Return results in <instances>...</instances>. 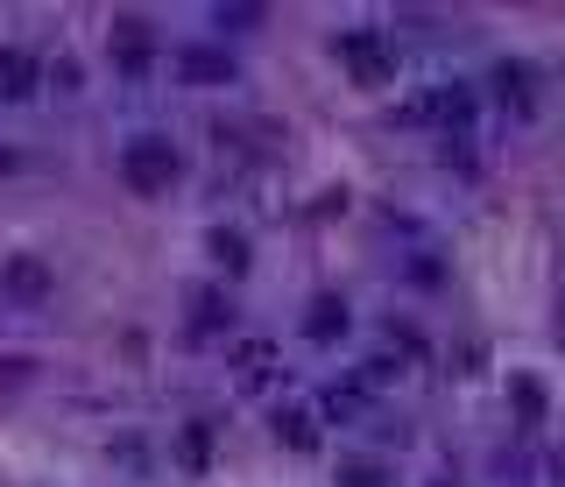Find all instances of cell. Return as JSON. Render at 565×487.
Here are the masks:
<instances>
[{
	"mask_svg": "<svg viewBox=\"0 0 565 487\" xmlns=\"http://www.w3.org/2000/svg\"><path fill=\"white\" fill-rule=\"evenodd\" d=\"M177 176H184V156H177L170 135H128L121 142V184L135 198H163V191H177Z\"/></svg>",
	"mask_w": 565,
	"mask_h": 487,
	"instance_id": "6da1fadb",
	"label": "cell"
},
{
	"mask_svg": "<svg viewBox=\"0 0 565 487\" xmlns=\"http://www.w3.org/2000/svg\"><path fill=\"white\" fill-rule=\"evenodd\" d=\"M333 57H339V71H347L353 85H389L396 78V42L382 36V28H339L333 36Z\"/></svg>",
	"mask_w": 565,
	"mask_h": 487,
	"instance_id": "7a4b0ae2",
	"label": "cell"
},
{
	"mask_svg": "<svg viewBox=\"0 0 565 487\" xmlns=\"http://www.w3.org/2000/svg\"><path fill=\"white\" fill-rule=\"evenodd\" d=\"M50 297H57V269L36 255V247L0 255V304H14V312H43Z\"/></svg>",
	"mask_w": 565,
	"mask_h": 487,
	"instance_id": "3957f363",
	"label": "cell"
},
{
	"mask_svg": "<svg viewBox=\"0 0 565 487\" xmlns=\"http://www.w3.org/2000/svg\"><path fill=\"white\" fill-rule=\"evenodd\" d=\"M107 57H113L121 78H148V71H156V22H148V14H113Z\"/></svg>",
	"mask_w": 565,
	"mask_h": 487,
	"instance_id": "277c9868",
	"label": "cell"
},
{
	"mask_svg": "<svg viewBox=\"0 0 565 487\" xmlns=\"http://www.w3.org/2000/svg\"><path fill=\"white\" fill-rule=\"evenodd\" d=\"M170 64L184 71V85H233V78H241V64H233L219 42H177Z\"/></svg>",
	"mask_w": 565,
	"mask_h": 487,
	"instance_id": "5b68a950",
	"label": "cell"
},
{
	"mask_svg": "<svg viewBox=\"0 0 565 487\" xmlns=\"http://www.w3.org/2000/svg\"><path fill=\"white\" fill-rule=\"evenodd\" d=\"M353 325V312H347V297H333V290H318L311 297V312H304V339H318V346H333L339 332Z\"/></svg>",
	"mask_w": 565,
	"mask_h": 487,
	"instance_id": "8992f818",
	"label": "cell"
},
{
	"mask_svg": "<svg viewBox=\"0 0 565 487\" xmlns=\"http://www.w3.org/2000/svg\"><path fill=\"white\" fill-rule=\"evenodd\" d=\"M495 99L509 113H530V107H538V71H530V64H495Z\"/></svg>",
	"mask_w": 565,
	"mask_h": 487,
	"instance_id": "52a82bcc",
	"label": "cell"
},
{
	"mask_svg": "<svg viewBox=\"0 0 565 487\" xmlns=\"http://www.w3.org/2000/svg\"><path fill=\"white\" fill-rule=\"evenodd\" d=\"M219 332H233V304L219 290H199L191 297V339H219Z\"/></svg>",
	"mask_w": 565,
	"mask_h": 487,
	"instance_id": "ba28073f",
	"label": "cell"
},
{
	"mask_svg": "<svg viewBox=\"0 0 565 487\" xmlns=\"http://www.w3.org/2000/svg\"><path fill=\"white\" fill-rule=\"evenodd\" d=\"M0 99H36V57L28 50H0Z\"/></svg>",
	"mask_w": 565,
	"mask_h": 487,
	"instance_id": "9c48e42d",
	"label": "cell"
},
{
	"mask_svg": "<svg viewBox=\"0 0 565 487\" xmlns=\"http://www.w3.org/2000/svg\"><path fill=\"white\" fill-rule=\"evenodd\" d=\"M269 431H276L290 452H311V446H318V431H311V410H297V403H282V410H276Z\"/></svg>",
	"mask_w": 565,
	"mask_h": 487,
	"instance_id": "30bf717a",
	"label": "cell"
},
{
	"mask_svg": "<svg viewBox=\"0 0 565 487\" xmlns=\"http://www.w3.org/2000/svg\"><path fill=\"white\" fill-rule=\"evenodd\" d=\"M177 460H184V474H205V460H213V424L205 417H191L177 431Z\"/></svg>",
	"mask_w": 565,
	"mask_h": 487,
	"instance_id": "8fae6325",
	"label": "cell"
},
{
	"mask_svg": "<svg viewBox=\"0 0 565 487\" xmlns=\"http://www.w3.org/2000/svg\"><path fill=\"white\" fill-rule=\"evenodd\" d=\"M509 403H516V417H524V424H544L552 395H544V381H538V375H509Z\"/></svg>",
	"mask_w": 565,
	"mask_h": 487,
	"instance_id": "7c38bea8",
	"label": "cell"
},
{
	"mask_svg": "<svg viewBox=\"0 0 565 487\" xmlns=\"http://www.w3.org/2000/svg\"><path fill=\"white\" fill-rule=\"evenodd\" d=\"M333 487H396V474H389L382 460H347V466L333 474Z\"/></svg>",
	"mask_w": 565,
	"mask_h": 487,
	"instance_id": "4fadbf2b",
	"label": "cell"
},
{
	"mask_svg": "<svg viewBox=\"0 0 565 487\" xmlns=\"http://www.w3.org/2000/svg\"><path fill=\"white\" fill-rule=\"evenodd\" d=\"M213 22H219V36H227V28H233V36H241V28H262V22H269V8H255V0H241V8H213Z\"/></svg>",
	"mask_w": 565,
	"mask_h": 487,
	"instance_id": "5bb4252c",
	"label": "cell"
},
{
	"mask_svg": "<svg viewBox=\"0 0 565 487\" xmlns=\"http://www.w3.org/2000/svg\"><path fill=\"white\" fill-rule=\"evenodd\" d=\"M213 261H219L227 276H241V269H248V241H241V233H213Z\"/></svg>",
	"mask_w": 565,
	"mask_h": 487,
	"instance_id": "9a60e30c",
	"label": "cell"
},
{
	"mask_svg": "<svg viewBox=\"0 0 565 487\" xmlns=\"http://www.w3.org/2000/svg\"><path fill=\"white\" fill-rule=\"evenodd\" d=\"M50 78H57V93H79V64H71V57H57Z\"/></svg>",
	"mask_w": 565,
	"mask_h": 487,
	"instance_id": "2e32d148",
	"label": "cell"
},
{
	"mask_svg": "<svg viewBox=\"0 0 565 487\" xmlns=\"http://www.w3.org/2000/svg\"><path fill=\"white\" fill-rule=\"evenodd\" d=\"M552 474H558V487H565V452H558V460H552Z\"/></svg>",
	"mask_w": 565,
	"mask_h": 487,
	"instance_id": "e0dca14e",
	"label": "cell"
},
{
	"mask_svg": "<svg viewBox=\"0 0 565 487\" xmlns=\"http://www.w3.org/2000/svg\"><path fill=\"white\" fill-rule=\"evenodd\" d=\"M558 332H565V297H558Z\"/></svg>",
	"mask_w": 565,
	"mask_h": 487,
	"instance_id": "ac0fdd59",
	"label": "cell"
},
{
	"mask_svg": "<svg viewBox=\"0 0 565 487\" xmlns=\"http://www.w3.org/2000/svg\"><path fill=\"white\" fill-rule=\"evenodd\" d=\"M438 487H453V480H438Z\"/></svg>",
	"mask_w": 565,
	"mask_h": 487,
	"instance_id": "d6986e66",
	"label": "cell"
}]
</instances>
